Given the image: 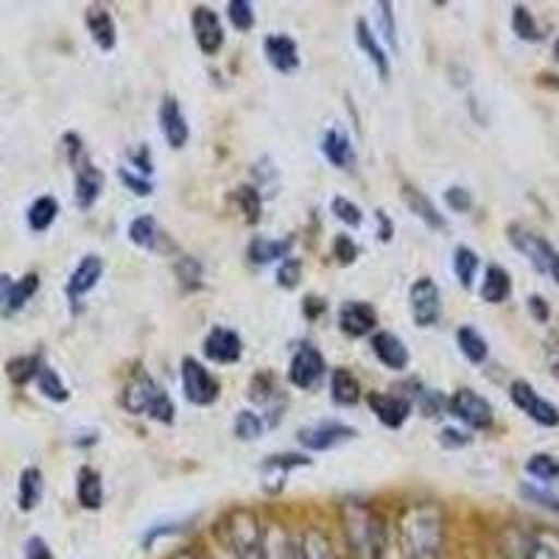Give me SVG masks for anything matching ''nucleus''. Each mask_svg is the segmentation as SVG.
Wrapping results in <instances>:
<instances>
[{
	"label": "nucleus",
	"instance_id": "f257e3e1",
	"mask_svg": "<svg viewBox=\"0 0 559 559\" xmlns=\"http://www.w3.org/2000/svg\"><path fill=\"white\" fill-rule=\"evenodd\" d=\"M445 543L442 512L433 503H414L401 521V554L406 559H439Z\"/></svg>",
	"mask_w": 559,
	"mask_h": 559
},
{
	"label": "nucleus",
	"instance_id": "f03ea898",
	"mask_svg": "<svg viewBox=\"0 0 559 559\" xmlns=\"http://www.w3.org/2000/svg\"><path fill=\"white\" fill-rule=\"evenodd\" d=\"M344 528H347V543L356 559H381L386 537H383V526L372 509L356 501L349 503L344 512Z\"/></svg>",
	"mask_w": 559,
	"mask_h": 559
},
{
	"label": "nucleus",
	"instance_id": "7ed1b4c3",
	"mask_svg": "<svg viewBox=\"0 0 559 559\" xmlns=\"http://www.w3.org/2000/svg\"><path fill=\"white\" fill-rule=\"evenodd\" d=\"M123 406H127V412L138 414V417L157 419L163 426H171L174 414H177L166 389L148 376H134L127 383V389H123Z\"/></svg>",
	"mask_w": 559,
	"mask_h": 559
},
{
	"label": "nucleus",
	"instance_id": "20e7f679",
	"mask_svg": "<svg viewBox=\"0 0 559 559\" xmlns=\"http://www.w3.org/2000/svg\"><path fill=\"white\" fill-rule=\"evenodd\" d=\"M503 554L509 559H559V534L548 528H509Z\"/></svg>",
	"mask_w": 559,
	"mask_h": 559
},
{
	"label": "nucleus",
	"instance_id": "39448f33",
	"mask_svg": "<svg viewBox=\"0 0 559 559\" xmlns=\"http://www.w3.org/2000/svg\"><path fill=\"white\" fill-rule=\"evenodd\" d=\"M229 546L238 559H266V534L252 512H233L227 523Z\"/></svg>",
	"mask_w": 559,
	"mask_h": 559
},
{
	"label": "nucleus",
	"instance_id": "423d86ee",
	"mask_svg": "<svg viewBox=\"0 0 559 559\" xmlns=\"http://www.w3.org/2000/svg\"><path fill=\"white\" fill-rule=\"evenodd\" d=\"M448 412L473 431H487L496 423V412H492L489 401H484L481 394L473 392V389H459L448 401Z\"/></svg>",
	"mask_w": 559,
	"mask_h": 559
},
{
	"label": "nucleus",
	"instance_id": "0eeeda50",
	"mask_svg": "<svg viewBox=\"0 0 559 559\" xmlns=\"http://www.w3.org/2000/svg\"><path fill=\"white\" fill-rule=\"evenodd\" d=\"M509 397H512V403H515V406L521 408L532 423H537V426L543 428L559 426V408L554 406L551 401H546L543 394H537V389H534L528 381H512V386H509Z\"/></svg>",
	"mask_w": 559,
	"mask_h": 559
},
{
	"label": "nucleus",
	"instance_id": "6e6552de",
	"mask_svg": "<svg viewBox=\"0 0 559 559\" xmlns=\"http://www.w3.org/2000/svg\"><path fill=\"white\" fill-rule=\"evenodd\" d=\"M507 236H509V243H512V247H515L518 252H521L523 258L537 269V272L540 274L548 272V263H551L557 249H554L546 238L537 236L534 229L523 227V224H509Z\"/></svg>",
	"mask_w": 559,
	"mask_h": 559
},
{
	"label": "nucleus",
	"instance_id": "1a4fd4ad",
	"mask_svg": "<svg viewBox=\"0 0 559 559\" xmlns=\"http://www.w3.org/2000/svg\"><path fill=\"white\" fill-rule=\"evenodd\" d=\"M182 389L185 397L193 406H210L218 397V381L210 376V369L199 364L197 358H185L182 361Z\"/></svg>",
	"mask_w": 559,
	"mask_h": 559
},
{
	"label": "nucleus",
	"instance_id": "9d476101",
	"mask_svg": "<svg viewBox=\"0 0 559 559\" xmlns=\"http://www.w3.org/2000/svg\"><path fill=\"white\" fill-rule=\"evenodd\" d=\"M408 299H412V317L419 328H433L439 322L442 297H439V288L431 277H419L408 292Z\"/></svg>",
	"mask_w": 559,
	"mask_h": 559
},
{
	"label": "nucleus",
	"instance_id": "9b49d317",
	"mask_svg": "<svg viewBox=\"0 0 559 559\" xmlns=\"http://www.w3.org/2000/svg\"><path fill=\"white\" fill-rule=\"evenodd\" d=\"M324 378V358L313 344H302L288 367V381L297 389H313Z\"/></svg>",
	"mask_w": 559,
	"mask_h": 559
},
{
	"label": "nucleus",
	"instance_id": "f8f14e48",
	"mask_svg": "<svg viewBox=\"0 0 559 559\" xmlns=\"http://www.w3.org/2000/svg\"><path fill=\"white\" fill-rule=\"evenodd\" d=\"M356 437V428L342 426L336 419H328V423H319V426L302 428L297 433L299 445L308 448V451H331V448L342 445L347 439Z\"/></svg>",
	"mask_w": 559,
	"mask_h": 559
},
{
	"label": "nucleus",
	"instance_id": "ddd939ff",
	"mask_svg": "<svg viewBox=\"0 0 559 559\" xmlns=\"http://www.w3.org/2000/svg\"><path fill=\"white\" fill-rule=\"evenodd\" d=\"M191 26H193V37H197L202 53H207V57H216L224 45V28H222V20H218V14L207 7H193Z\"/></svg>",
	"mask_w": 559,
	"mask_h": 559
},
{
	"label": "nucleus",
	"instance_id": "4468645a",
	"mask_svg": "<svg viewBox=\"0 0 559 559\" xmlns=\"http://www.w3.org/2000/svg\"><path fill=\"white\" fill-rule=\"evenodd\" d=\"M369 408L381 419L386 428H403L406 426V419L412 417V401L403 397V394H383V392H372L367 397Z\"/></svg>",
	"mask_w": 559,
	"mask_h": 559
},
{
	"label": "nucleus",
	"instance_id": "2eb2a0df",
	"mask_svg": "<svg viewBox=\"0 0 559 559\" xmlns=\"http://www.w3.org/2000/svg\"><path fill=\"white\" fill-rule=\"evenodd\" d=\"M204 356L216 364H236L243 356L241 336L229 328H213L204 338Z\"/></svg>",
	"mask_w": 559,
	"mask_h": 559
},
{
	"label": "nucleus",
	"instance_id": "dca6fc26",
	"mask_svg": "<svg viewBox=\"0 0 559 559\" xmlns=\"http://www.w3.org/2000/svg\"><path fill=\"white\" fill-rule=\"evenodd\" d=\"M378 317L376 308L367 306V302H344L342 311H338V328H342L344 336L349 338H361L369 336V333L376 331Z\"/></svg>",
	"mask_w": 559,
	"mask_h": 559
},
{
	"label": "nucleus",
	"instance_id": "f3484780",
	"mask_svg": "<svg viewBox=\"0 0 559 559\" xmlns=\"http://www.w3.org/2000/svg\"><path fill=\"white\" fill-rule=\"evenodd\" d=\"M159 129H163V138L171 148H185L188 138H191V127L185 121V112L179 107L177 98L168 96L159 107Z\"/></svg>",
	"mask_w": 559,
	"mask_h": 559
},
{
	"label": "nucleus",
	"instance_id": "a211bd4d",
	"mask_svg": "<svg viewBox=\"0 0 559 559\" xmlns=\"http://www.w3.org/2000/svg\"><path fill=\"white\" fill-rule=\"evenodd\" d=\"M263 53H266L269 64L280 73H294L299 68V51L288 34H272L263 39Z\"/></svg>",
	"mask_w": 559,
	"mask_h": 559
},
{
	"label": "nucleus",
	"instance_id": "6ab92c4d",
	"mask_svg": "<svg viewBox=\"0 0 559 559\" xmlns=\"http://www.w3.org/2000/svg\"><path fill=\"white\" fill-rule=\"evenodd\" d=\"M372 353L378 356V361L383 364L386 369H394V372H403L408 367V347L403 344L401 336H394V333H376L372 336Z\"/></svg>",
	"mask_w": 559,
	"mask_h": 559
},
{
	"label": "nucleus",
	"instance_id": "aec40b11",
	"mask_svg": "<svg viewBox=\"0 0 559 559\" xmlns=\"http://www.w3.org/2000/svg\"><path fill=\"white\" fill-rule=\"evenodd\" d=\"M102 274H104V261L98 258V254H87V258H82V263H79V266L73 269V274H70V283H68L70 299H79L87 292H93V288L98 286Z\"/></svg>",
	"mask_w": 559,
	"mask_h": 559
},
{
	"label": "nucleus",
	"instance_id": "412c9836",
	"mask_svg": "<svg viewBox=\"0 0 559 559\" xmlns=\"http://www.w3.org/2000/svg\"><path fill=\"white\" fill-rule=\"evenodd\" d=\"M84 23H87V32L93 37V43L102 51H112L115 43H118V28H115L112 14L102 7H90L87 14H84Z\"/></svg>",
	"mask_w": 559,
	"mask_h": 559
},
{
	"label": "nucleus",
	"instance_id": "4be33fe9",
	"mask_svg": "<svg viewBox=\"0 0 559 559\" xmlns=\"http://www.w3.org/2000/svg\"><path fill=\"white\" fill-rule=\"evenodd\" d=\"M104 191V174L90 163H79L76 168V204L82 210H90L98 202Z\"/></svg>",
	"mask_w": 559,
	"mask_h": 559
},
{
	"label": "nucleus",
	"instance_id": "5701e85b",
	"mask_svg": "<svg viewBox=\"0 0 559 559\" xmlns=\"http://www.w3.org/2000/svg\"><path fill=\"white\" fill-rule=\"evenodd\" d=\"M294 247V238H254L249 243V261L254 266H269L274 261H286Z\"/></svg>",
	"mask_w": 559,
	"mask_h": 559
},
{
	"label": "nucleus",
	"instance_id": "b1692460",
	"mask_svg": "<svg viewBox=\"0 0 559 559\" xmlns=\"http://www.w3.org/2000/svg\"><path fill=\"white\" fill-rule=\"evenodd\" d=\"M509 294H512V277H509L507 269L498 266V263L487 266V272H484V280H481L484 302H489V306H501V302H507L509 299Z\"/></svg>",
	"mask_w": 559,
	"mask_h": 559
},
{
	"label": "nucleus",
	"instance_id": "393cba45",
	"mask_svg": "<svg viewBox=\"0 0 559 559\" xmlns=\"http://www.w3.org/2000/svg\"><path fill=\"white\" fill-rule=\"evenodd\" d=\"M322 154L328 157V163L336 168H347L356 163V152H353V143L344 132L338 129H328L322 138Z\"/></svg>",
	"mask_w": 559,
	"mask_h": 559
},
{
	"label": "nucleus",
	"instance_id": "a878e982",
	"mask_svg": "<svg viewBox=\"0 0 559 559\" xmlns=\"http://www.w3.org/2000/svg\"><path fill=\"white\" fill-rule=\"evenodd\" d=\"M403 199H406L408 210H412L414 216L423 218V222H426L431 229H445L448 227L445 216L439 213L437 204H433L431 199H428L423 191H417V188H408V185H406V188H403Z\"/></svg>",
	"mask_w": 559,
	"mask_h": 559
},
{
	"label": "nucleus",
	"instance_id": "bb28decb",
	"mask_svg": "<svg viewBox=\"0 0 559 559\" xmlns=\"http://www.w3.org/2000/svg\"><path fill=\"white\" fill-rule=\"evenodd\" d=\"M356 39L358 45H361V51L369 57V62L378 68L381 79H389V57L381 48V43H378L376 32H372V26H369L367 20H356Z\"/></svg>",
	"mask_w": 559,
	"mask_h": 559
},
{
	"label": "nucleus",
	"instance_id": "cd10ccee",
	"mask_svg": "<svg viewBox=\"0 0 559 559\" xmlns=\"http://www.w3.org/2000/svg\"><path fill=\"white\" fill-rule=\"evenodd\" d=\"M76 496H79V503H82L84 509H102L104 503V481L102 476H98L93 467H82L76 476Z\"/></svg>",
	"mask_w": 559,
	"mask_h": 559
},
{
	"label": "nucleus",
	"instance_id": "c85d7f7f",
	"mask_svg": "<svg viewBox=\"0 0 559 559\" xmlns=\"http://www.w3.org/2000/svg\"><path fill=\"white\" fill-rule=\"evenodd\" d=\"M331 397L336 406H356L361 401V386L358 378L349 369H333L331 376Z\"/></svg>",
	"mask_w": 559,
	"mask_h": 559
},
{
	"label": "nucleus",
	"instance_id": "c756f323",
	"mask_svg": "<svg viewBox=\"0 0 559 559\" xmlns=\"http://www.w3.org/2000/svg\"><path fill=\"white\" fill-rule=\"evenodd\" d=\"M456 344L462 349V356L471 364H484L489 358V344L473 324H462L456 331Z\"/></svg>",
	"mask_w": 559,
	"mask_h": 559
},
{
	"label": "nucleus",
	"instance_id": "7c9ffc66",
	"mask_svg": "<svg viewBox=\"0 0 559 559\" xmlns=\"http://www.w3.org/2000/svg\"><path fill=\"white\" fill-rule=\"evenodd\" d=\"M43 501V473L37 467H26L20 473V489H17V503L23 512H34Z\"/></svg>",
	"mask_w": 559,
	"mask_h": 559
},
{
	"label": "nucleus",
	"instance_id": "2f4dec72",
	"mask_svg": "<svg viewBox=\"0 0 559 559\" xmlns=\"http://www.w3.org/2000/svg\"><path fill=\"white\" fill-rule=\"evenodd\" d=\"M59 216V202L53 197H39L37 202L28 207V227L34 233H45V229H51V224L57 222Z\"/></svg>",
	"mask_w": 559,
	"mask_h": 559
},
{
	"label": "nucleus",
	"instance_id": "473e14b6",
	"mask_svg": "<svg viewBox=\"0 0 559 559\" xmlns=\"http://www.w3.org/2000/svg\"><path fill=\"white\" fill-rule=\"evenodd\" d=\"M478 266H481V261H478L476 249L456 247V252H453V274H456V280L462 283V288H473Z\"/></svg>",
	"mask_w": 559,
	"mask_h": 559
},
{
	"label": "nucleus",
	"instance_id": "72a5a7b5",
	"mask_svg": "<svg viewBox=\"0 0 559 559\" xmlns=\"http://www.w3.org/2000/svg\"><path fill=\"white\" fill-rule=\"evenodd\" d=\"M129 241L140 249H157L159 227L152 216H138L129 224Z\"/></svg>",
	"mask_w": 559,
	"mask_h": 559
},
{
	"label": "nucleus",
	"instance_id": "f704fd0d",
	"mask_svg": "<svg viewBox=\"0 0 559 559\" xmlns=\"http://www.w3.org/2000/svg\"><path fill=\"white\" fill-rule=\"evenodd\" d=\"M302 464H311V459L299 456V453H286V456H269L266 464H263V476L269 481H280L286 484V473L292 467H302Z\"/></svg>",
	"mask_w": 559,
	"mask_h": 559
},
{
	"label": "nucleus",
	"instance_id": "c9c22d12",
	"mask_svg": "<svg viewBox=\"0 0 559 559\" xmlns=\"http://www.w3.org/2000/svg\"><path fill=\"white\" fill-rule=\"evenodd\" d=\"M37 288H39V277H37V274H26V277H23V280L12 283V288H9L7 302H3V306H7V311L9 313L20 311V308L26 306L28 299H32L34 294H37Z\"/></svg>",
	"mask_w": 559,
	"mask_h": 559
},
{
	"label": "nucleus",
	"instance_id": "e433bc0d",
	"mask_svg": "<svg viewBox=\"0 0 559 559\" xmlns=\"http://www.w3.org/2000/svg\"><path fill=\"white\" fill-rule=\"evenodd\" d=\"M512 32H515L523 43H537V39H543L537 20H534V14L528 12L523 3H518V7L512 9Z\"/></svg>",
	"mask_w": 559,
	"mask_h": 559
},
{
	"label": "nucleus",
	"instance_id": "4c0bfd02",
	"mask_svg": "<svg viewBox=\"0 0 559 559\" xmlns=\"http://www.w3.org/2000/svg\"><path fill=\"white\" fill-rule=\"evenodd\" d=\"M526 473L537 481H559V459L551 453H534L526 462Z\"/></svg>",
	"mask_w": 559,
	"mask_h": 559
},
{
	"label": "nucleus",
	"instance_id": "58836bf2",
	"mask_svg": "<svg viewBox=\"0 0 559 559\" xmlns=\"http://www.w3.org/2000/svg\"><path fill=\"white\" fill-rule=\"evenodd\" d=\"M37 386H39V392L48 397V401L64 403L70 397L68 386L62 383V378H59L51 367H45V364L39 367V372H37Z\"/></svg>",
	"mask_w": 559,
	"mask_h": 559
},
{
	"label": "nucleus",
	"instance_id": "ea45409f",
	"mask_svg": "<svg viewBox=\"0 0 559 559\" xmlns=\"http://www.w3.org/2000/svg\"><path fill=\"white\" fill-rule=\"evenodd\" d=\"M521 496L526 498L528 503H534V507L546 509V512H551V515H559V492H554V489H546V487H537V484H521Z\"/></svg>",
	"mask_w": 559,
	"mask_h": 559
},
{
	"label": "nucleus",
	"instance_id": "a19ab883",
	"mask_svg": "<svg viewBox=\"0 0 559 559\" xmlns=\"http://www.w3.org/2000/svg\"><path fill=\"white\" fill-rule=\"evenodd\" d=\"M236 437L243 439V442H252V439H258L263 433V428H266V423H263V417H258L254 412H238L236 417Z\"/></svg>",
	"mask_w": 559,
	"mask_h": 559
},
{
	"label": "nucleus",
	"instance_id": "79ce46f5",
	"mask_svg": "<svg viewBox=\"0 0 559 559\" xmlns=\"http://www.w3.org/2000/svg\"><path fill=\"white\" fill-rule=\"evenodd\" d=\"M331 210H333V216H336L338 222L347 224V227L358 229V227H361V224H364L361 207H358L356 202H349V199L336 197V199H333V202H331Z\"/></svg>",
	"mask_w": 559,
	"mask_h": 559
},
{
	"label": "nucleus",
	"instance_id": "37998d69",
	"mask_svg": "<svg viewBox=\"0 0 559 559\" xmlns=\"http://www.w3.org/2000/svg\"><path fill=\"white\" fill-rule=\"evenodd\" d=\"M39 358L37 356H26V358H14L12 364H9V378H12L17 386H23V383H28L32 378H37L39 372Z\"/></svg>",
	"mask_w": 559,
	"mask_h": 559
},
{
	"label": "nucleus",
	"instance_id": "c03bdc74",
	"mask_svg": "<svg viewBox=\"0 0 559 559\" xmlns=\"http://www.w3.org/2000/svg\"><path fill=\"white\" fill-rule=\"evenodd\" d=\"M229 23L238 28V32H252L254 26V7L249 0H233L227 7Z\"/></svg>",
	"mask_w": 559,
	"mask_h": 559
},
{
	"label": "nucleus",
	"instance_id": "a18cd8bd",
	"mask_svg": "<svg viewBox=\"0 0 559 559\" xmlns=\"http://www.w3.org/2000/svg\"><path fill=\"white\" fill-rule=\"evenodd\" d=\"M299 551H302V559H336L331 551V543L324 540L319 532H308L306 543L299 546Z\"/></svg>",
	"mask_w": 559,
	"mask_h": 559
},
{
	"label": "nucleus",
	"instance_id": "49530a36",
	"mask_svg": "<svg viewBox=\"0 0 559 559\" xmlns=\"http://www.w3.org/2000/svg\"><path fill=\"white\" fill-rule=\"evenodd\" d=\"M266 559H299V546H294L286 534L274 532L272 540H266Z\"/></svg>",
	"mask_w": 559,
	"mask_h": 559
},
{
	"label": "nucleus",
	"instance_id": "de8ad7c7",
	"mask_svg": "<svg viewBox=\"0 0 559 559\" xmlns=\"http://www.w3.org/2000/svg\"><path fill=\"white\" fill-rule=\"evenodd\" d=\"M236 199L243 207V213H247L249 222H258V218H261V191H254L252 185H241L236 191Z\"/></svg>",
	"mask_w": 559,
	"mask_h": 559
},
{
	"label": "nucleus",
	"instance_id": "09e8293b",
	"mask_svg": "<svg viewBox=\"0 0 559 559\" xmlns=\"http://www.w3.org/2000/svg\"><path fill=\"white\" fill-rule=\"evenodd\" d=\"M445 204L453 210V213H471L473 210V193L462 185H451L445 191Z\"/></svg>",
	"mask_w": 559,
	"mask_h": 559
},
{
	"label": "nucleus",
	"instance_id": "8fccbe9b",
	"mask_svg": "<svg viewBox=\"0 0 559 559\" xmlns=\"http://www.w3.org/2000/svg\"><path fill=\"white\" fill-rule=\"evenodd\" d=\"M299 280H302V261L299 258H286L277 272V283L283 288H297Z\"/></svg>",
	"mask_w": 559,
	"mask_h": 559
},
{
	"label": "nucleus",
	"instance_id": "3c124183",
	"mask_svg": "<svg viewBox=\"0 0 559 559\" xmlns=\"http://www.w3.org/2000/svg\"><path fill=\"white\" fill-rule=\"evenodd\" d=\"M118 177H121V182L127 185V188L134 193V197H152V193H154L152 179L138 177V174H132V171H129V168H121V171H118Z\"/></svg>",
	"mask_w": 559,
	"mask_h": 559
},
{
	"label": "nucleus",
	"instance_id": "603ef678",
	"mask_svg": "<svg viewBox=\"0 0 559 559\" xmlns=\"http://www.w3.org/2000/svg\"><path fill=\"white\" fill-rule=\"evenodd\" d=\"M333 254L338 258V263L347 266V263H353L358 258V243L349 236H338L336 241H333Z\"/></svg>",
	"mask_w": 559,
	"mask_h": 559
},
{
	"label": "nucleus",
	"instance_id": "864d4df0",
	"mask_svg": "<svg viewBox=\"0 0 559 559\" xmlns=\"http://www.w3.org/2000/svg\"><path fill=\"white\" fill-rule=\"evenodd\" d=\"M381 9V28L386 34V39L392 45H397V26H394V12H392V3H378Z\"/></svg>",
	"mask_w": 559,
	"mask_h": 559
},
{
	"label": "nucleus",
	"instance_id": "5fc2aeb1",
	"mask_svg": "<svg viewBox=\"0 0 559 559\" xmlns=\"http://www.w3.org/2000/svg\"><path fill=\"white\" fill-rule=\"evenodd\" d=\"M132 163L138 166V171L143 174V177H152L154 171V163H152V152H148V146H138L132 152Z\"/></svg>",
	"mask_w": 559,
	"mask_h": 559
},
{
	"label": "nucleus",
	"instance_id": "6e6d98bb",
	"mask_svg": "<svg viewBox=\"0 0 559 559\" xmlns=\"http://www.w3.org/2000/svg\"><path fill=\"white\" fill-rule=\"evenodd\" d=\"M439 442H442L445 448H464V445H471L473 439H471V433L456 431V428H445V431H442V437H439Z\"/></svg>",
	"mask_w": 559,
	"mask_h": 559
},
{
	"label": "nucleus",
	"instance_id": "4d7b16f0",
	"mask_svg": "<svg viewBox=\"0 0 559 559\" xmlns=\"http://www.w3.org/2000/svg\"><path fill=\"white\" fill-rule=\"evenodd\" d=\"M528 313H532L537 322H548V317H551V308H548V302L540 297V294H532V297H528Z\"/></svg>",
	"mask_w": 559,
	"mask_h": 559
},
{
	"label": "nucleus",
	"instance_id": "13d9d810",
	"mask_svg": "<svg viewBox=\"0 0 559 559\" xmlns=\"http://www.w3.org/2000/svg\"><path fill=\"white\" fill-rule=\"evenodd\" d=\"M26 559H53V554L43 537H32L26 546Z\"/></svg>",
	"mask_w": 559,
	"mask_h": 559
},
{
	"label": "nucleus",
	"instance_id": "bf43d9fd",
	"mask_svg": "<svg viewBox=\"0 0 559 559\" xmlns=\"http://www.w3.org/2000/svg\"><path fill=\"white\" fill-rule=\"evenodd\" d=\"M546 361L548 369H551V376L559 381V336H551L546 344Z\"/></svg>",
	"mask_w": 559,
	"mask_h": 559
},
{
	"label": "nucleus",
	"instance_id": "052dcab7",
	"mask_svg": "<svg viewBox=\"0 0 559 559\" xmlns=\"http://www.w3.org/2000/svg\"><path fill=\"white\" fill-rule=\"evenodd\" d=\"M376 218H378V224H381V241H389V238H392L394 229H392V224H389L386 213H383V210H378Z\"/></svg>",
	"mask_w": 559,
	"mask_h": 559
},
{
	"label": "nucleus",
	"instance_id": "680f3d73",
	"mask_svg": "<svg viewBox=\"0 0 559 559\" xmlns=\"http://www.w3.org/2000/svg\"><path fill=\"white\" fill-rule=\"evenodd\" d=\"M322 308H324V302H322V299H317V297H311L306 302V313H308V317H319V311H322Z\"/></svg>",
	"mask_w": 559,
	"mask_h": 559
},
{
	"label": "nucleus",
	"instance_id": "e2e57ef3",
	"mask_svg": "<svg viewBox=\"0 0 559 559\" xmlns=\"http://www.w3.org/2000/svg\"><path fill=\"white\" fill-rule=\"evenodd\" d=\"M546 274H551L554 283H557V286H559V252H554V258H551V263H548V272Z\"/></svg>",
	"mask_w": 559,
	"mask_h": 559
},
{
	"label": "nucleus",
	"instance_id": "0e129e2a",
	"mask_svg": "<svg viewBox=\"0 0 559 559\" xmlns=\"http://www.w3.org/2000/svg\"><path fill=\"white\" fill-rule=\"evenodd\" d=\"M9 288H12V280H9V277H3V274H0V302H7V297H9Z\"/></svg>",
	"mask_w": 559,
	"mask_h": 559
},
{
	"label": "nucleus",
	"instance_id": "69168bd1",
	"mask_svg": "<svg viewBox=\"0 0 559 559\" xmlns=\"http://www.w3.org/2000/svg\"><path fill=\"white\" fill-rule=\"evenodd\" d=\"M381 559H406V557H403V554H401V548H397V551H392V548H383V554H381Z\"/></svg>",
	"mask_w": 559,
	"mask_h": 559
},
{
	"label": "nucleus",
	"instance_id": "338daca9",
	"mask_svg": "<svg viewBox=\"0 0 559 559\" xmlns=\"http://www.w3.org/2000/svg\"><path fill=\"white\" fill-rule=\"evenodd\" d=\"M543 79H546V82H548V84H554V87H557V90H559V76H543Z\"/></svg>",
	"mask_w": 559,
	"mask_h": 559
},
{
	"label": "nucleus",
	"instance_id": "774afa93",
	"mask_svg": "<svg viewBox=\"0 0 559 559\" xmlns=\"http://www.w3.org/2000/svg\"><path fill=\"white\" fill-rule=\"evenodd\" d=\"M554 57H557V59H559V37H557V39H554Z\"/></svg>",
	"mask_w": 559,
	"mask_h": 559
}]
</instances>
